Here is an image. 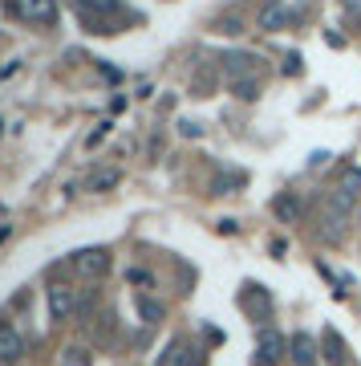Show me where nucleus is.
<instances>
[{"instance_id": "obj_1", "label": "nucleus", "mask_w": 361, "mask_h": 366, "mask_svg": "<svg viewBox=\"0 0 361 366\" xmlns=\"http://www.w3.org/2000/svg\"><path fill=\"white\" fill-rule=\"evenodd\" d=\"M349 216H353V196H345L341 187H333L329 196H325L321 204V240H341V232H345Z\"/></svg>"}, {"instance_id": "obj_2", "label": "nucleus", "mask_w": 361, "mask_h": 366, "mask_svg": "<svg viewBox=\"0 0 361 366\" xmlns=\"http://www.w3.org/2000/svg\"><path fill=\"white\" fill-rule=\"evenodd\" d=\"M284 350H288V342H284L276 330H260V338H256V358H252V366H280Z\"/></svg>"}, {"instance_id": "obj_3", "label": "nucleus", "mask_w": 361, "mask_h": 366, "mask_svg": "<svg viewBox=\"0 0 361 366\" xmlns=\"http://www.w3.org/2000/svg\"><path fill=\"white\" fill-rule=\"evenodd\" d=\"M13 9L29 25H53L57 21V0H13Z\"/></svg>"}, {"instance_id": "obj_4", "label": "nucleus", "mask_w": 361, "mask_h": 366, "mask_svg": "<svg viewBox=\"0 0 361 366\" xmlns=\"http://www.w3.org/2000/svg\"><path fill=\"white\" fill-rule=\"evenodd\" d=\"M203 358H195V346L187 338H171L167 342V350L158 354V362L155 366H199Z\"/></svg>"}, {"instance_id": "obj_5", "label": "nucleus", "mask_w": 361, "mask_h": 366, "mask_svg": "<svg viewBox=\"0 0 361 366\" xmlns=\"http://www.w3.org/2000/svg\"><path fill=\"white\" fill-rule=\"evenodd\" d=\"M21 354H25V342H21V334H16L9 322H0V366H13Z\"/></svg>"}, {"instance_id": "obj_6", "label": "nucleus", "mask_w": 361, "mask_h": 366, "mask_svg": "<svg viewBox=\"0 0 361 366\" xmlns=\"http://www.w3.org/2000/svg\"><path fill=\"white\" fill-rule=\"evenodd\" d=\"M73 264H78L86 277H102L106 269H110V257H106L102 249H86V252H78V257H73Z\"/></svg>"}, {"instance_id": "obj_7", "label": "nucleus", "mask_w": 361, "mask_h": 366, "mask_svg": "<svg viewBox=\"0 0 361 366\" xmlns=\"http://www.w3.org/2000/svg\"><path fill=\"white\" fill-rule=\"evenodd\" d=\"M49 314H53V322H65L73 314V289H65V285L49 289Z\"/></svg>"}, {"instance_id": "obj_8", "label": "nucleus", "mask_w": 361, "mask_h": 366, "mask_svg": "<svg viewBox=\"0 0 361 366\" xmlns=\"http://www.w3.org/2000/svg\"><path fill=\"white\" fill-rule=\"evenodd\" d=\"M317 358V346H312L309 334H293V366H312Z\"/></svg>"}, {"instance_id": "obj_9", "label": "nucleus", "mask_w": 361, "mask_h": 366, "mask_svg": "<svg viewBox=\"0 0 361 366\" xmlns=\"http://www.w3.org/2000/svg\"><path fill=\"white\" fill-rule=\"evenodd\" d=\"M138 314H142V322H163V305H158L155 297H146V293H138Z\"/></svg>"}, {"instance_id": "obj_10", "label": "nucleus", "mask_w": 361, "mask_h": 366, "mask_svg": "<svg viewBox=\"0 0 361 366\" xmlns=\"http://www.w3.org/2000/svg\"><path fill=\"white\" fill-rule=\"evenodd\" d=\"M345 196H353L357 199V192H361V167H349V171H341V183H337Z\"/></svg>"}, {"instance_id": "obj_11", "label": "nucleus", "mask_w": 361, "mask_h": 366, "mask_svg": "<svg viewBox=\"0 0 361 366\" xmlns=\"http://www.w3.org/2000/svg\"><path fill=\"white\" fill-rule=\"evenodd\" d=\"M284 21H288V13H284V9H276V4H264V13H260V29H280Z\"/></svg>"}, {"instance_id": "obj_12", "label": "nucleus", "mask_w": 361, "mask_h": 366, "mask_svg": "<svg viewBox=\"0 0 361 366\" xmlns=\"http://www.w3.org/2000/svg\"><path fill=\"white\" fill-rule=\"evenodd\" d=\"M118 179H122L118 171H98V175H90V192H110Z\"/></svg>"}, {"instance_id": "obj_13", "label": "nucleus", "mask_w": 361, "mask_h": 366, "mask_svg": "<svg viewBox=\"0 0 361 366\" xmlns=\"http://www.w3.org/2000/svg\"><path fill=\"white\" fill-rule=\"evenodd\" d=\"M272 212H276L280 220H293V216L300 212V204H297V196H280L276 204H272Z\"/></svg>"}, {"instance_id": "obj_14", "label": "nucleus", "mask_w": 361, "mask_h": 366, "mask_svg": "<svg viewBox=\"0 0 361 366\" xmlns=\"http://www.w3.org/2000/svg\"><path fill=\"white\" fill-rule=\"evenodd\" d=\"M232 94H235V98H244V102H252V98H260V81H256V78L232 81Z\"/></svg>"}, {"instance_id": "obj_15", "label": "nucleus", "mask_w": 361, "mask_h": 366, "mask_svg": "<svg viewBox=\"0 0 361 366\" xmlns=\"http://www.w3.org/2000/svg\"><path fill=\"white\" fill-rule=\"evenodd\" d=\"M325 346H329V354H325V358H329V362H341V354H345V346H341V338H337L333 330L325 334Z\"/></svg>"}, {"instance_id": "obj_16", "label": "nucleus", "mask_w": 361, "mask_h": 366, "mask_svg": "<svg viewBox=\"0 0 361 366\" xmlns=\"http://www.w3.org/2000/svg\"><path fill=\"white\" fill-rule=\"evenodd\" d=\"M81 9H93V13H114L118 0H78Z\"/></svg>"}, {"instance_id": "obj_17", "label": "nucleus", "mask_w": 361, "mask_h": 366, "mask_svg": "<svg viewBox=\"0 0 361 366\" xmlns=\"http://www.w3.org/2000/svg\"><path fill=\"white\" fill-rule=\"evenodd\" d=\"M284 74H300V53H288L284 57Z\"/></svg>"}]
</instances>
